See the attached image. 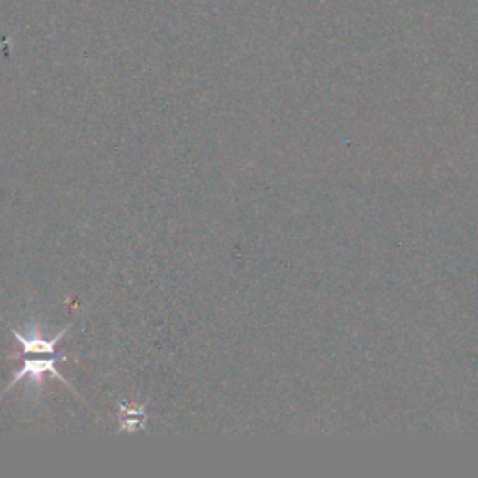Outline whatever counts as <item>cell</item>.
<instances>
[{"instance_id":"6da1fadb","label":"cell","mask_w":478,"mask_h":478,"mask_svg":"<svg viewBox=\"0 0 478 478\" xmlns=\"http://www.w3.org/2000/svg\"><path fill=\"white\" fill-rule=\"evenodd\" d=\"M62 359H66L64 353L49 355L47 359H25L23 364H21V369H17V371L14 372V378H12V381L8 383V387L5 389V394H6L8 391H12L14 385H15L17 381H21V380H28L32 385L42 387V383H44V376H46V374H49V376L60 380L64 385H67V389H69L71 392H76V394H77L76 387H73V385L69 383V380L64 378V376L60 374V371L56 369V362L62 361ZM77 396L83 400L81 394H77Z\"/></svg>"},{"instance_id":"7a4b0ae2","label":"cell","mask_w":478,"mask_h":478,"mask_svg":"<svg viewBox=\"0 0 478 478\" xmlns=\"http://www.w3.org/2000/svg\"><path fill=\"white\" fill-rule=\"evenodd\" d=\"M71 325L73 323L64 327L60 333L56 337H53V339H44L40 333H36V331H32V335L26 337V335L21 333V331H17L14 327H10V333L17 339V342H19V346H21L25 355H56L58 353L56 351V344L60 342V339L71 329Z\"/></svg>"},{"instance_id":"3957f363","label":"cell","mask_w":478,"mask_h":478,"mask_svg":"<svg viewBox=\"0 0 478 478\" xmlns=\"http://www.w3.org/2000/svg\"><path fill=\"white\" fill-rule=\"evenodd\" d=\"M120 410H122V426L118 432H137L138 428H144V422H146V412L144 408L140 410H133V408H127L126 403H120Z\"/></svg>"}]
</instances>
